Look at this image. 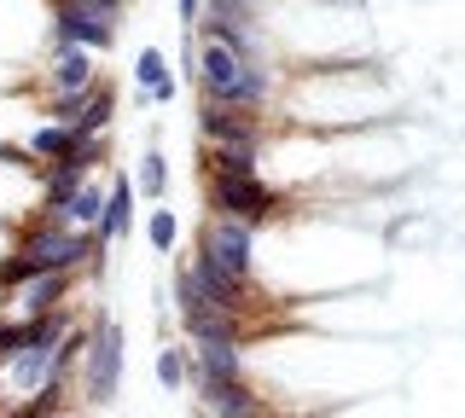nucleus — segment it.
Masks as SVG:
<instances>
[{
    "mask_svg": "<svg viewBox=\"0 0 465 418\" xmlns=\"http://www.w3.org/2000/svg\"><path fill=\"white\" fill-rule=\"evenodd\" d=\"M198 88L210 105H227V111H256L262 93H268V76H262L256 64L232 59L227 47H215V41L198 35Z\"/></svg>",
    "mask_w": 465,
    "mask_h": 418,
    "instance_id": "obj_1",
    "label": "nucleus"
},
{
    "mask_svg": "<svg viewBox=\"0 0 465 418\" xmlns=\"http://www.w3.org/2000/svg\"><path fill=\"white\" fill-rule=\"evenodd\" d=\"M116 389H123V326L111 314H99L87 326V349H82V401L111 407Z\"/></svg>",
    "mask_w": 465,
    "mask_h": 418,
    "instance_id": "obj_2",
    "label": "nucleus"
},
{
    "mask_svg": "<svg viewBox=\"0 0 465 418\" xmlns=\"http://www.w3.org/2000/svg\"><path fill=\"white\" fill-rule=\"evenodd\" d=\"M123 18L87 6V0H53V47H82V53H111Z\"/></svg>",
    "mask_w": 465,
    "mask_h": 418,
    "instance_id": "obj_3",
    "label": "nucleus"
},
{
    "mask_svg": "<svg viewBox=\"0 0 465 418\" xmlns=\"http://www.w3.org/2000/svg\"><path fill=\"white\" fill-rule=\"evenodd\" d=\"M198 256H203L210 267H222L227 279L251 285V227H244V221L215 215V221L203 227V238H198Z\"/></svg>",
    "mask_w": 465,
    "mask_h": 418,
    "instance_id": "obj_4",
    "label": "nucleus"
},
{
    "mask_svg": "<svg viewBox=\"0 0 465 418\" xmlns=\"http://www.w3.org/2000/svg\"><path fill=\"white\" fill-rule=\"evenodd\" d=\"M64 296H70V273H35V279L0 291V314H6V320H41V314L70 308Z\"/></svg>",
    "mask_w": 465,
    "mask_h": 418,
    "instance_id": "obj_5",
    "label": "nucleus"
},
{
    "mask_svg": "<svg viewBox=\"0 0 465 418\" xmlns=\"http://www.w3.org/2000/svg\"><path fill=\"white\" fill-rule=\"evenodd\" d=\"M198 134L210 140L215 151H256V117L251 111H227V105H210V99H203Z\"/></svg>",
    "mask_w": 465,
    "mask_h": 418,
    "instance_id": "obj_6",
    "label": "nucleus"
},
{
    "mask_svg": "<svg viewBox=\"0 0 465 418\" xmlns=\"http://www.w3.org/2000/svg\"><path fill=\"white\" fill-rule=\"evenodd\" d=\"M128 233H134V180H128V175H105V215H99L94 238L116 244Z\"/></svg>",
    "mask_w": 465,
    "mask_h": 418,
    "instance_id": "obj_7",
    "label": "nucleus"
},
{
    "mask_svg": "<svg viewBox=\"0 0 465 418\" xmlns=\"http://www.w3.org/2000/svg\"><path fill=\"white\" fill-rule=\"evenodd\" d=\"M47 82H53V99L87 93V88L99 82L94 53H82V47H53V59H47Z\"/></svg>",
    "mask_w": 465,
    "mask_h": 418,
    "instance_id": "obj_8",
    "label": "nucleus"
},
{
    "mask_svg": "<svg viewBox=\"0 0 465 418\" xmlns=\"http://www.w3.org/2000/svg\"><path fill=\"white\" fill-rule=\"evenodd\" d=\"M99 215H105V175H87V180H82V192L70 198L64 209H58V221L76 227V233H94Z\"/></svg>",
    "mask_w": 465,
    "mask_h": 418,
    "instance_id": "obj_9",
    "label": "nucleus"
},
{
    "mask_svg": "<svg viewBox=\"0 0 465 418\" xmlns=\"http://www.w3.org/2000/svg\"><path fill=\"white\" fill-rule=\"evenodd\" d=\"M94 175V163L87 157H70V163H47V204L41 209H64L70 198L82 192V180Z\"/></svg>",
    "mask_w": 465,
    "mask_h": 418,
    "instance_id": "obj_10",
    "label": "nucleus"
},
{
    "mask_svg": "<svg viewBox=\"0 0 465 418\" xmlns=\"http://www.w3.org/2000/svg\"><path fill=\"white\" fill-rule=\"evenodd\" d=\"M193 366H203L210 378H244V360H239V343H193L186 349Z\"/></svg>",
    "mask_w": 465,
    "mask_h": 418,
    "instance_id": "obj_11",
    "label": "nucleus"
},
{
    "mask_svg": "<svg viewBox=\"0 0 465 418\" xmlns=\"http://www.w3.org/2000/svg\"><path fill=\"white\" fill-rule=\"evenodd\" d=\"M181 326H186L193 343H239V320H232V314H215V308L181 314Z\"/></svg>",
    "mask_w": 465,
    "mask_h": 418,
    "instance_id": "obj_12",
    "label": "nucleus"
},
{
    "mask_svg": "<svg viewBox=\"0 0 465 418\" xmlns=\"http://www.w3.org/2000/svg\"><path fill=\"white\" fill-rule=\"evenodd\" d=\"M128 180H134V192H145V198H152V204H157V198L169 192V157H163V146H145L140 169H134V175H128Z\"/></svg>",
    "mask_w": 465,
    "mask_h": 418,
    "instance_id": "obj_13",
    "label": "nucleus"
},
{
    "mask_svg": "<svg viewBox=\"0 0 465 418\" xmlns=\"http://www.w3.org/2000/svg\"><path fill=\"white\" fill-rule=\"evenodd\" d=\"M134 82L145 93H163V88H174V76H169V59L157 47H140V59H134Z\"/></svg>",
    "mask_w": 465,
    "mask_h": 418,
    "instance_id": "obj_14",
    "label": "nucleus"
},
{
    "mask_svg": "<svg viewBox=\"0 0 465 418\" xmlns=\"http://www.w3.org/2000/svg\"><path fill=\"white\" fill-rule=\"evenodd\" d=\"M145 238H152L157 256H169L174 244H181V221H174V209H152V215H145Z\"/></svg>",
    "mask_w": 465,
    "mask_h": 418,
    "instance_id": "obj_15",
    "label": "nucleus"
},
{
    "mask_svg": "<svg viewBox=\"0 0 465 418\" xmlns=\"http://www.w3.org/2000/svg\"><path fill=\"white\" fill-rule=\"evenodd\" d=\"M157 384H163V389H186V349H181V343H169V349L157 355Z\"/></svg>",
    "mask_w": 465,
    "mask_h": 418,
    "instance_id": "obj_16",
    "label": "nucleus"
},
{
    "mask_svg": "<svg viewBox=\"0 0 465 418\" xmlns=\"http://www.w3.org/2000/svg\"><path fill=\"white\" fill-rule=\"evenodd\" d=\"M174 12H181V24H186V35H193V24L203 18V0H174Z\"/></svg>",
    "mask_w": 465,
    "mask_h": 418,
    "instance_id": "obj_17",
    "label": "nucleus"
},
{
    "mask_svg": "<svg viewBox=\"0 0 465 418\" xmlns=\"http://www.w3.org/2000/svg\"><path fill=\"white\" fill-rule=\"evenodd\" d=\"M198 418H203V413H198Z\"/></svg>",
    "mask_w": 465,
    "mask_h": 418,
    "instance_id": "obj_18",
    "label": "nucleus"
}]
</instances>
